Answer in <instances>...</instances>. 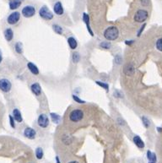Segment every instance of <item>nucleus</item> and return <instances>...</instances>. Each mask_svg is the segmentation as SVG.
<instances>
[{"label": "nucleus", "mask_w": 162, "mask_h": 163, "mask_svg": "<svg viewBox=\"0 0 162 163\" xmlns=\"http://www.w3.org/2000/svg\"><path fill=\"white\" fill-rule=\"evenodd\" d=\"M147 158L149 160V163H155L156 162V155L155 153H152L151 151H147Z\"/></svg>", "instance_id": "20"}, {"label": "nucleus", "mask_w": 162, "mask_h": 163, "mask_svg": "<svg viewBox=\"0 0 162 163\" xmlns=\"http://www.w3.org/2000/svg\"><path fill=\"white\" fill-rule=\"evenodd\" d=\"M133 41H131V42H126L125 43L127 45H131L132 43H133Z\"/></svg>", "instance_id": "35"}, {"label": "nucleus", "mask_w": 162, "mask_h": 163, "mask_svg": "<svg viewBox=\"0 0 162 163\" xmlns=\"http://www.w3.org/2000/svg\"><path fill=\"white\" fill-rule=\"evenodd\" d=\"M30 89L32 90V92L36 95V96H40L41 93H42V88H41V85L38 84V83H34L31 85L30 86Z\"/></svg>", "instance_id": "12"}, {"label": "nucleus", "mask_w": 162, "mask_h": 163, "mask_svg": "<svg viewBox=\"0 0 162 163\" xmlns=\"http://www.w3.org/2000/svg\"><path fill=\"white\" fill-rule=\"evenodd\" d=\"M52 28H53V30L57 34H58V35H62L63 34V28L60 25H52Z\"/></svg>", "instance_id": "23"}, {"label": "nucleus", "mask_w": 162, "mask_h": 163, "mask_svg": "<svg viewBox=\"0 0 162 163\" xmlns=\"http://www.w3.org/2000/svg\"><path fill=\"white\" fill-rule=\"evenodd\" d=\"M133 142H134V144L140 149H143L144 147V141L141 140V138H140L139 135H135L134 137H133Z\"/></svg>", "instance_id": "14"}, {"label": "nucleus", "mask_w": 162, "mask_h": 163, "mask_svg": "<svg viewBox=\"0 0 162 163\" xmlns=\"http://www.w3.org/2000/svg\"><path fill=\"white\" fill-rule=\"evenodd\" d=\"M13 116H14V119H15L16 122H18V123H21V122L23 121L21 112L19 111L18 109H16V108L13 110Z\"/></svg>", "instance_id": "13"}, {"label": "nucleus", "mask_w": 162, "mask_h": 163, "mask_svg": "<svg viewBox=\"0 0 162 163\" xmlns=\"http://www.w3.org/2000/svg\"><path fill=\"white\" fill-rule=\"evenodd\" d=\"M83 20H84L85 23L86 24V26H87V30H88L89 33L90 34V36L93 37L94 34H93L92 30L90 29V26H89V15L87 14H85V13H84V15H83Z\"/></svg>", "instance_id": "16"}, {"label": "nucleus", "mask_w": 162, "mask_h": 163, "mask_svg": "<svg viewBox=\"0 0 162 163\" xmlns=\"http://www.w3.org/2000/svg\"><path fill=\"white\" fill-rule=\"evenodd\" d=\"M145 26H146V24H144V25L141 26V28H140L139 32H138V37H140V36H141V33L143 32V30H144V27H145Z\"/></svg>", "instance_id": "33"}, {"label": "nucleus", "mask_w": 162, "mask_h": 163, "mask_svg": "<svg viewBox=\"0 0 162 163\" xmlns=\"http://www.w3.org/2000/svg\"><path fill=\"white\" fill-rule=\"evenodd\" d=\"M142 122H143V124L144 125L145 128H149V127L150 126L149 120V119H147L146 117H143V118H142Z\"/></svg>", "instance_id": "28"}, {"label": "nucleus", "mask_w": 162, "mask_h": 163, "mask_svg": "<svg viewBox=\"0 0 162 163\" xmlns=\"http://www.w3.org/2000/svg\"><path fill=\"white\" fill-rule=\"evenodd\" d=\"M15 51L18 52V53H20V54L22 53L23 52L22 43H20V42H17V43L15 44Z\"/></svg>", "instance_id": "24"}, {"label": "nucleus", "mask_w": 162, "mask_h": 163, "mask_svg": "<svg viewBox=\"0 0 162 163\" xmlns=\"http://www.w3.org/2000/svg\"><path fill=\"white\" fill-rule=\"evenodd\" d=\"M2 59H3V58H2V53H1V51H0V63L2 62Z\"/></svg>", "instance_id": "36"}, {"label": "nucleus", "mask_w": 162, "mask_h": 163, "mask_svg": "<svg viewBox=\"0 0 162 163\" xmlns=\"http://www.w3.org/2000/svg\"><path fill=\"white\" fill-rule=\"evenodd\" d=\"M24 134L26 138H28L30 140H34L36 138V135H37V133L36 131L31 128H26L24 131Z\"/></svg>", "instance_id": "9"}, {"label": "nucleus", "mask_w": 162, "mask_h": 163, "mask_svg": "<svg viewBox=\"0 0 162 163\" xmlns=\"http://www.w3.org/2000/svg\"><path fill=\"white\" fill-rule=\"evenodd\" d=\"M21 14L25 18H30V17L34 16L35 14H36V8L33 7V6H31V5L25 6V7L23 8Z\"/></svg>", "instance_id": "5"}, {"label": "nucleus", "mask_w": 162, "mask_h": 163, "mask_svg": "<svg viewBox=\"0 0 162 163\" xmlns=\"http://www.w3.org/2000/svg\"><path fill=\"white\" fill-rule=\"evenodd\" d=\"M12 87V85L9 80L6 79H2L0 80V90L4 92H8Z\"/></svg>", "instance_id": "6"}, {"label": "nucleus", "mask_w": 162, "mask_h": 163, "mask_svg": "<svg viewBox=\"0 0 162 163\" xmlns=\"http://www.w3.org/2000/svg\"><path fill=\"white\" fill-rule=\"evenodd\" d=\"M148 11L145 9H139L134 15V20L138 23L144 22L148 19Z\"/></svg>", "instance_id": "2"}, {"label": "nucleus", "mask_w": 162, "mask_h": 163, "mask_svg": "<svg viewBox=\"0 0 162 163\" xmlns=\"http://www.w3.org/2000/svg\"><path fill=\"white\" fill-rule=\"evenodd\" d=\"M39 15L46 20H51L53 18V14L46 6H43L39 10Z\"/></svg>", "instance_id": "3"}, {"label": "nucleus", "mask_w": 162, "mask_h": 163, "mask_svg": "<svg viewBox=\"0 0 162 163\" xmlns=\"http://www.w3.org/2000/svg\"><path fill=\"white\" fill-rule=\"evenodd\" d=\"M36 156H37V159H39V160L42 159V157L44 156V153H43V150L41 147H38L36 150Z\"/></svg>", "instance_id": "22"}, {"label": "nucleus", "mask_w": 162, "mask_h": 163, "mask_svg": "<svg viewBox=\"0 0 162 163\" xmlns=\"http://www.w3.org/2000/svg\"><path fill=\"white\" fill-rule=\"evenodd\" d=\"M56 161H57V163H60V162H59L58 157H56Z\"/></svg>", "instance_id": "37"}, {"label": "nucleus", "mask_w": 162, "mask_h": 163, "mask_svg": "<svg viewBox=\"0 0 162 163\" xmlns=\"http://www.w3.org/2000/svg\"><path fill=\"white\" fill-rule=\"evenodd\" d=\"M119 36V30L116 26H109L104 31V37L108 41H115Z\"/></svg>", "instance_id": "1"}, {"label": "nucleus", "mask_w": 162, "mask_h": 163, "mask_svg": "<svg viewBox=\"0 0 162 163\" xmlns=\"http://www.w3.org/2000/svg\"><path fill=\"white\" fill-rule=\"evenodd\" d=\"M68 43L71 49H75L77 47V46H78L77 41L75 40L74 37H69V38H68Z\"/></svg>", "instance_id": "19"}, {"label": "nucleus", "mask_w": 162, "mask_h": 163, "mask_svg": "<svg viewBox=\"0 0 162 163\" xmlns=\"http://www.w3.org/2000/svg\"><path fill=\"white\" fill-rule=\"evenodd\" d=\"M100 47L104 48V49H110L111 47V42H101L100 44Z\"/></svg>", "instance_id": "25"}, {"label": "nucleus", "mask_w": 162, "mask_h": 163, "mask_svg": "<svg viewBox=\"0 0 162 163\" xmlns=\"http://www.w3.org/2000/svg\"><path fill=\"white\" fill-rule=\"evenodd\" d=\"M83 118H84V112L79 109L72 111L71 113L69 114V119L72 122H79V121L82 120Z\"/></svg>", "instance_id": "4"}, {"label": "nucleus", "mask_w": 162, "mask_h": 163, "mask_svg": "<svg viewBox=\"0 0 162 163\" xmlns=\"http://www.w3.org/2000/svg\"><path fill=\"white\" fill-rule=\"evenodd\" d=\"M122 57L120 56V55H117L116 57H115V63L117 64H120L121 63H122Z\"/></svg>", "instance_id": "31"}, {"label": "nucleus", "mask_w": 162, "mask_h": 163, "mask_svg": "<svg viewBox=\"0 0 162 163\" xmlns=\"http://www.w3.org/2000/svg\"><path fill=\"white\" fill-rule=\"evenodd\" d=\"M50 115H51V118H52V120L53 123H58L59 122H60V120H61V117L59 116L58 114H57V113H55V112H52Z\"/></svg>", "instance_id": "21"}, {"label": "nucleus", "mask_w": 162, "mask_h": 163, "mask_svg": "<svg viewBox=\"0 0 162 163\" xmlns=\"http://www.w3.org/2000/svg\"><path fill=\"white\" fill-rule=\"evenodd\" d=\"M22 2L19 0H10L9 1V8L11 9H16L21 5Z\"/></svg>", "instance_id": "17"}, {"label": "nucleus", "mask_w": 162, "mask_h": 163, "mask_svg": "<svg viewBox=\"0 0 162 163\" xmlns=\"http://www.w3.org/2000/svg\"><path fill=\"white\" fill-rule=\"evenodd\" d=\"M19 1H21V2H22V1H23V0H19Z\"/></svg>", "instance_id": "39"}, {"label": "nucleus", "mask_w": 162, "mask_h": 163, "mask_svg": "<svg viewBox=\"0 0 162 163\" xmlns=\"http://www.w3.org/2000/svg\"><path fill=\"white\" fill-rule=\"evenodd\" d=\"M4 37L5 39L7 40L8 42H10L12 41L13 37H14V33H13V30H11L10 28H8L6 30H4Z\"/></svg>", "instance_id": "18"}, {"label": "nucleus", "mask_w": 162, "mask_h": 163, "mask_svg": "<svg viewBox=\"0 0 162 163\" xmlns=\"http://www.w3.org/2000/svg\"><path fill=\"white\" fill-rule=\"evenodd\" d=\"M156 48L160 52H162V38H160V39L157 40V42H156Z\"/></svg>", "instance_id": "29"}, {"label": "nucleus", "mask_w": 162, "mask_h": 163, "mask_svg": "<svg viewBox=\"0 0 162 163\" xmlns=\"http://www.w3.org/2000/svg\"><path fill=\"white\" fill-rule=\"evenodd\" d=\"M141 4L144 6H147L149 5V0H141Z\"/></svg>", "instance_id": "34"}, {"label": "nucleus", "mask_w": 162, "mask_h": 163, "mask_svg": "<svg viewBox=\"0 0 162 163\" xmlns=\"http://www.w3.org/2000/svg\"><path fill=\"white\" fill-rule=\"evenodd\" d=\"M54 13L58 15H62L63 14V4L61 2H57L55 4H54Z\"/></svg>", "instance_id": "10"}, {"label": "nucleus", "mask_w": 162, "mask_h": 163, "mask_svg": "<svg viewBox=\"0 0 162 163\" xmlns=\"http://www.w3.org/2000/svg\"><path fill=\"white\" fill-rule=\"evenodd\" d=\"M20 14L19 12H14L10 14L9 16L8 17V23L9 25H15L20 20Z\"/></svg>", "instance_id": "8"}, {"label": "nucleus", "mask_w": 162, "mask_h": 163, "mask_svg": "<svg viewBox=\"0 0 162 163\" xmlns=\"http://www.w3.org/2000/svg\"><path fill=\"white\" fill-rule=\"evenodd\" d=\"M123 73H124L126 75L131 76V75H133V74L135 73V68H134V67H133L132 64H126L125 66H124V68H123Z\"/></svg>", "instance_id": "11"}, {"label": "nucleus", "mask_w": 162, "mask_h": 163, "mask_svg": "<svg viewBox=\"0 0 162 163\" xmlns=\"http://www.w3.org/2000/svg\"><path fill=\"white\" fill-rule=\"evenodd\" d=\"M96 84H97L99 86L104 88L106 90H109V85H108V84H106V83H103V82L101 81H96Z\"/></svg>", "instance_id": "27"}, {"label": "nucleus", "mask_w": 162, "mask_h": 163, "mask_svg": "<svg viewBox=\"0 0 162 163\" xmlns=\"http://www.w3.org/2000/svg\"><path fill=\"white\" fill-rule=\"evenodd\" d=\"M73 99H74V101L76 102H78V103H80V104H84L85 103V101H83V100H81L80 97H78L77 96H73Z\"/></svg>", "instance_id": "30"}, {"label": "nucleus", "mask_w": 162, "mask_h": 163, "mask_svg": "<svg viewBox=\"0 0 162 163\" xmlns=\"http://www.w3.org/2000/svg\"><path fill=\"white\" fill-rule=\"evenodd\" d=\"M27 67H28V68H29V70L33 74H35V75H37V74H39V69H38V68L36 64H34L33 63H28L27 64Z\"/></svg>", "instance_id": "15"}, {"label": "nucleus", "mask_w": 162, "mask_h": 163, "mask_svg": "<svg viewBox=\"0 0 162 163\" xmlns=\"http://www.w3.org/2000/svg\"><path fill=\"white\" fill-rule=\"evenodd\" d=\"M9 121H10V125L12 128H15V121H14V117L12 116H9Z\"/></svg>", "instance_id": "32"}, {"label": "nucleus", "mask_w": 162, "mask_h": 163, "mask_svg": "<svg viewBox=\"0 0 162 163\" xmlns=\"http://www.w3.org/2000/svg\"><path fill=\"white\" fill-rule=\"evenodd\" d=\"M37 122H38V125L42 128H46L49 125V119L46 114H41L38 117Z\"/></svg>", "instance_id": "7"}, {"label": "nucleus", "mask_w": 162, "mask_h": 163, "mask_svg": "<svg viewBox=\"0 0 162 163\" xmlns=\"http://www.w3.org/2000/svg\"><path fill=\"white\" fill-rule=\"evenodd\" d=\"M68 163H79V162H70Z\"/></svg>", "instance_id": "38"}, {"label": "nucleus", "mask_w": 162, "mask_h": 163, "mask_svg": "<svg viewBox=\"0 0 162 163\" xmlns=\"http://www.w3.org/2000/svg\"><path fill=\"white\" fill-rule=\"evenodd\" d=\"M72 59H73V62L74 63H78L80 60V55L78 53V52H74L73 53V56H72Z\"/></svg>", "instance_id": "26"}]
</instances>
